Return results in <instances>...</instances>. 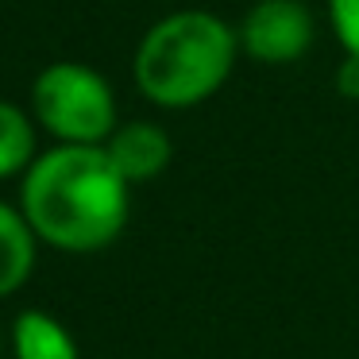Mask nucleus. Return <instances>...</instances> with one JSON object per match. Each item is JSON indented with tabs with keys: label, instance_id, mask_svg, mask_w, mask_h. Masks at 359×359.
Returning <instances> with one entry per match:
<instances>
[{
	"label": "nucleus",
	"instance_id": "obj_1",
	"mask_svg": "<svg viewBox=\"0 0 359 359\" xmlns=\"http://www.w3.org/2000/svg\"><path fill=\"white\" fill-rule=\"evenodd\" d=\"M20 209L43 243L66 255H93L124 232L132 182L116 170L104 143H58L27 166Z\"/></svg>",
	"mask_w": 359,
	"mask_h": 359
},
{
	"label": "nucleus",
	"instance_id": "obj_2",
	"mask_svg": "<svg viewBox=\"0 0 359 359\" xmlns=\"http://www.w3.org/2000/svg\"><path fill=\"white\" fill-rule=\"evenodd\" d=\"M240 58L232 24L205 8H182L143 32L132 58L135 89L158 109H197L224 89Z\"/></svg>",
	"mask_w": 359,
	"mask_h": 359
},
{
	"label": "nucleus",
	"instance_id": "obj_3",
	"mask_svg": "<svg viewBox=\"0 0 359 359\" xmlns=\"http://www.w3.org/2000/svg\"><path fill=\"white\" fill-rule=\"evenodd\" d=\"M32 116L58 143H104L116 132V93L86 62H50L32 81Z\"/></svg>",
	"mask_w": 359,
	"mask_h": 359
},
{
	"label": "nucleus",
	"instance_id": "obj_4",
	"mask_svg": "<svg viewBox=\"0 0 359 359\" xmlns=\"http://www.w3.org/2000/svg\"><path fill=\"white\" fill-rule=\"evenodd\" d=\"M236 35H240V55H248L251 62L294 66L309 55L317 39V20L305 0H255L243 12Z\"/></svg>",
	"mask_w": 359,
	"mask_h": 359
},
{
	"label": "nucleus",
	"instance_id": "obj_5",
	"mask_svg": "<svg viewBox=\"0 0 359 359\" xmlns=\"http://www.w3.org/2000/svg\"><path fill=\"white\" fill-rule=\"evenodd\" d=\"M104 151L116 163V170L132 186H140V182L158 178L170 166L174 143L166 135V128L151 124V120H128V124H116V132L104 140Z\"/></svg>",
	"mask_w": 359,
	"mask_h": 359
},
{
	"label": "nucleus",
	"instance_id": "obj_6",
	"mask_svg": "<svg viewBox=\"0 0 359 359\" xmlns=\"http://www.w3.org/2000/svg\"><path fill=\"white\" fill-rule=\"evenodd\" d=\"M35 255H39V236L27 224L24 209L0 201V297L24 290L35 271Z\"/></svg>",
	"mask_w": 359,
	"mask_h": 359
},
{
	"label": "nucleus",
	"instance_id": "obj_7",
	"mask_svg": "<svg viewBox=\"0 0 359 359\" xmlns=\"http://www.w3.org/2000/svg\"><path fill=\"white\" fill-rule=\"evenodd\" d=\"M12 351L16 359H81L70 328L43 309H24L12 320Z\"/></svg>",
	"mask_w": 359,
	"mask_h": 359
},
{
	"label": "nucleus",
	"instance_id": "obj_8",
	"mask_svg": "<svg viewBox=\"0 0 359 359\" xmlns=\"http://www.w3.org/2000/svg\"><path fill=\"white\" fill-rule=\"evenodd\" d=\"M32 163H35V116H27L12 101H0V182L24 178Z\"/></svg>",
	"mask_w": 359,
	"mask_h": 359
},
{
	"label": "nucleus",
	"instance_id": "obj_9",
	"mask_svg": "<svg viewBox=\"0 0 359 359\" xmlns=\"http://www.w3.org/2000/svg\"><path fill=\"white\" fill-rule=\"evenodd\" d=\"M328 27L344 55H359V0H328Z\"/></svg>",
	"mask_w": 359,
	"mask_h": 359
},
{
	"label": "nucleus",
	"instance_id": "obj_10",
	"mask_svg": "<svg viewBox=\"0 0 359 359\" xmlns=\"http://www.w3.org/2000/svg\"><path fill=\"white\" fill-rule=\"evenodd\" d=\"M332 89L344 101H359V55H344L332 70Z\"/></svg>",
	"mask_w": 359,
	"mask_h": 359
}]
</instances>
